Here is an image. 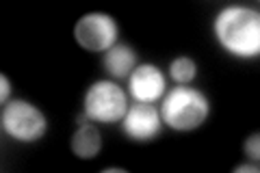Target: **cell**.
<instances>
[{"label": "cell", "mask_w": 260, "mask_h": 173, "mask_svg": "<svg viewBox=\"0 0 260 173\" xmlns=\"http://www.w3.org/2000/svg\"><path fill=\"white\" fill-rule=\"evenodd\" d=\"M234 171H251V173H258V167H251V164H243V167H237Z\"/></svg>", "instance_id": "4fadbf2b"}, {"label": "cell", "mask_w": 260, "mask_h": 173, "mask_svg": "<svg viewBox=\"0 0 260 173\" xmlns=\"http://www.w3.org/2000/svg\"><path fill=\"white\" fill-rule=\"evenodd\" d=\"M245 154L249 156V158H254V160L260 158V136L258 134L249 136L245 141Z\"/></svg>", "instance_id": "8fae6325"}, {"label": "cell", "mask_w": 260, "mask_h": 173, "mask_svg": "<svg viewBox=\"0 0 260 173\" xmlns=\"http://www.w3.org/2000/svg\"><path fill=\"white\" fill-rule=\"evenodd\" d=\"M128 87H130V95L141 104H152L160 100L165 95V74H162L156 65L145 63L135 67L133 74L128 76Z\"/></svg>", "instance_id": "52a82bcc"}, {"label": "cell", "mask_w": 260, "mask_h": 173, "mask_svg": "<svg viewBox=\"0 0 260 173\" xmlns=\"http://www.w3.org/2000/svg\"><path fill=\"white\" fill-rule=\"evenodd\" d=\"M169 74H172V78L176 82L186 85V82H191L198 76V65H195V61L189 59V56H178V59H174L172 65H169Z\"/></svg>", "instance_id": "30bf717a"}, {"label": "cell", "mask_w": 260, "mask_h": 173, "mask_svg": "<svg viewBox=\"0 0 260 173\" xmlns=\"http://www.w3.org/2000/svg\"><path fill=\"white\" fill-rule=\"evenodd\" d=\"M3 130L11 139L20 143H32L37 139H42L48 130V121L46 115L37 109L35 104L24 102V100H15L9 102L3 109Z\"/></svg>", "instance_id": "3957f363"}, {"label": "cell", "mask_w": 260, "mask_h": 173, "mask_svg": "<svg viewBox=\"0 0 260 173\" xmlns=\"http://www.w3.org/2000/svg\"><path fill=\"white\" fill-rule=\"evenodd\" d=\"M9 91H11V82H9V78L5 76H0V100L3 102H7V97H9Z\"/></svg>", "instance_id": "7c38bea8"}, {"label": "cell", "mask_w": 260, "mask_h": 173, "mask_svg": "<svg viewBox=\"0 0 260 173\" xmlns=\"http://www.w3.org/2000/svg\"><path fill=\"white\" fill-rule=\"evenodd\" d=\"M124 132L133 141H154L160 134L162 117L152 104H135L121 117Z\"/></svg>", "instance_id": "8992f818"}, {"label": "cell", "mask_w": 260, "mask_h": 173, "mask_svg": "<svg viewBox=\"0 0 260 173\" xmlns=\"http://www.w3.org/2000/svg\"><path fill=\"white\" fill-rule=\"evenodd\" d=\"M215 37L223 50L239 59L260 52V15L249 7H225L215 18Z\"/></svg>", "instance_id": "6da1fadb"}, {"label": "cell", "mask_w": 260, "mask_h": 173, "mask_svg": "<svg viewBox=\"0 0 260 173\" xmlns=\"http://www.w3.org/2000/svg\"><path fill=\"white\" fill-rule=\"evenodd\" d=\"M74 39L87 52H107L115 46L117 22L107 13H87L76 22Z\"/></svg>", "instance_id": "5b68a950"}, {"label": "cell", "mask_w": 260, "mask_h": 173, "mask_svg": "<svg viewBox=\"0 0 260 173\" xmlns=\"http://www.w3.org/2000/svg\"><path fill=\"white\" fill-rule=\"evenodd\" d=\"M210 113V104L200 89L191 87H174L167 91L160 106V117L172 130L186 132L195 130L206 121Z\"/></svg>", "instance_id": "7a4b0ae2"}, {"label": "cell", "mask_w": 260, "mask_h": 173, "mask_svg": "<svg viewBox=\"0 0 260 173\" xmlns=\"http://www.w3.org/2000/svg\"><path fill=\"white\" fill-rule=\"evenodd\" d=\"M128 111V97L124 89L111 80H98L85 93V115L91 121L113 123Z\"/></svg>", "instance_id": "277c9868"}, {"label": "cell", "mask_w": 260, "mask_h": 173, "mask_svg": "<svg viewBox=\"0 0 260 173\" xmlns=\"http://www.w3.org/2000/svg\"><path fill=\"white\" fill-rule=\"evenodd\" d=\"M137 63V56L133 52V48H128L124 44H117L107 50L104 54V70L115 78H126L133 74Z\"/></svg>", "instance_id": "9c48e42d"}, {"label": "cell", "mask_w": 260, "mask_h": 173, "mask_svg": "<svg viewBox=\"0 0 260 173\" xmlns=\"http://www.w3.org/2000/svg\"><path fill=\"white\" fill-rule=\"evenodd\" d=\"M100 150H102V136L98 132V128L91 126V123H83L72 136V152H74V156L89 160L95 158Z\"/></svg>", "instance_id": "ba28073f"}]
</instances>
